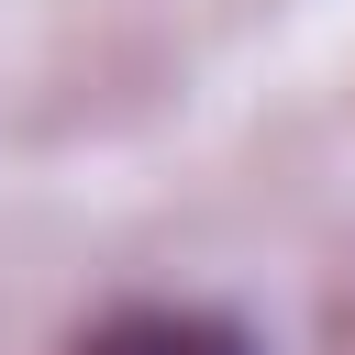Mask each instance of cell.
I'll list each match as a JSON object with an SVG mask.
<instances>
[{
	"mask_svg": "<svg viewBox=\"0 0 355 355\" xmlns=\"http://www.w3.org/2000/svg\"><path fill=\"white\" fill-rule=\"evenodd\" d=\"M78 355H255V344L222 311H111Z\"/></svg>",
	"mask_w": 355,
	"mask_h": 355,
	"instance_id": "cell-1",
	"label": "cell"
}]
</instances>
